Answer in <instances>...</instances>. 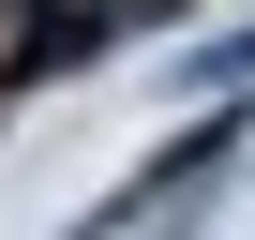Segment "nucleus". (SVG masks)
<instances>
[{
  "instance_id": "obj_1",
  "label": "nucleus",
  "mask_w": 255,
  "mask_h": 240,
  "mask_svg": "<svg viewBox=\"0 0 255 240\" xmlns=\"http://www.w3.org/2000/svg\"><path fill=\"white\" fill-rule=\"evenodd\" d=\"M225 165H240V105L180 120V135H165V150H150L135 180H120V195H105V210H90L75 240H120V225H150V210H180V195H195V180H225Z\"/></svg>"
}]
</instances>
